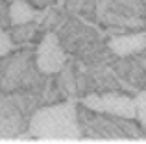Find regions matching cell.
<instances>
[{"mask_svg":"<svg viewBox=\"0 0 146 144\" xmlns=\"http://www.w3.org/2000/svg\"><path fill=\"white\" fill-rule=\"evenodd\" d=\"M30 133L39 141H80L82 131L72 104L43 107L30 120Z\"/></svg>","mask_w":146,"mask_h":144,"instance_id":"cell-1","label":"cell"},{"mask_svg":"<svg viewBox=\"0 0 146 144\" xmlns=\"http://www.w3.org/2000/svg\"><path fill=\"white\" fill-rule=\"evenodd\" d=\"M87 109L96 113H107L113 116H120L126 120L137 118L135 98H129L126 94L118 92H106V94H89L82 100Z\"/></svg>","mask_w":146,"mask_h":144,"instance_id":"cell-2","label":"cell"},{"mask_svg":"<svg viewBox=\"0 0 146 144\" xmlns=\"http://www.w3.org/2000/svg\"><path fill=\"white\" fill-rule=\"evenodd\" d=\"M65 65V50L61 48L56 33H46L37 46V67L44 74L59 72Z\"/></svg>","mask_w":146,"mask_h":144,"instance_id":"cell-3","label":"cell"},{"mask_svg":"<svg viewBox=\"0 0 146 144\" xmlns=\"http://www.w3.org/2000/svg\"><path fill=\"white\" fill-rule=\"evenodd\" d=\"M109 48L120 57L131 54H139L146 48V35L144 33H128V35H117L109 41Z\"/></svg>","mask_w":146,"mask_h":144,"instance_id":"cell-4","label":"cell"},{"mask_svg":"<svg viewBox=\"0 0 146 144\" xmlns=\"http://www.w3.org/2000/svg\"><path fill=\"white\" fill-rule=\"evenodd\" d=\"M37 13L26 0H11L9 6V20L13 26L21 24H30L32 20H35Z\"/></svg>","mask_w":146,"mask_h":144,"instance_id":"cell-5","label":"cell"},{"mask_svg":"<svg viewBox=\"0 0 146 144\" xmlns=\"http://www.w3.org/2000/svg\"><path fill=\"white\" fill-rule=\"evenodd\" d=\"M135 107H137V118L146 127V90L135 96Z\"/></svg>","mask_w":146,"mask_h":144,"instance_id":"cell-6","label":"cell"},{"mask_svg":"<svg viewBox=\"0 0 146 144\" xmlns=\"http://www.w3.org/2000/svg\"><path fill=\"white\" fill-rule=\"evenodd\" d=\"M11 48H13V39H11V35L7 32H4V30H0V57L9 54Z\"/></svg>","mask_w":146,"mask_h":144,"instance_id":"cell-7","label":"cell"}]
</instances>
